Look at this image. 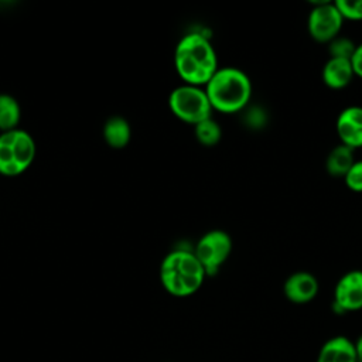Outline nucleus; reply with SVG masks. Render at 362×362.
<instances>
[{"mask_svg":"<svg viewBox=\"0 0 362 362\" xmlns=\"http://www.w3.org/2000/svg\"><path fill=\"white\" fill-rule=\"evenodd\" d=\"M175 69L185 85L205 86L218 71V58L211 41L199 33L184 35L174 54Z\"/></svg>","mask_w":362,"mask_h":362,"instance_id":"f257e3e1","label":"nucleus"},{"mask_svg":"<svg viewBox=\"0 0 362 362\" xmlns=\"http://www.w3.org/2000/svg\"><path fill=\"white\" fill-rule=\"evenodd\" d=\"M206 273L194 252L178 249L168 253L160 266L163 287L175 297H188L197 293Z\"/></svg>","mask_w":362,"mask_h":362,"instance_id":"f03ea898","label":"nucleus"},{"mask_svg":"<svg viewBox=\"0 0 362 362\" xmlns=\"http://www.w3.org/2000/svg\"><path fill=\"white\" fill-rule=\"evenodd\" d=\"M205 92L212 109L222 113H236L249 103L252 82L242 69L223 66L218 68L205 85Z\"/></svg>","mask_w":362,"mask_h":362,"instance_id":"7ed1b4c3","label":"nucleus"},{"mask_svg":"<svg viewBox=\"0 0 362 362\" xmlns=\"http://www.w3.org/2000/svg\"><path fill=\"white\" fill-rule=\"evenodd\" d=\"M35 141L23 129H14L0 134V174L16 177L33 164Z\"/></svg>","mask_w":362,"mask_h":362,"instance_id":"20e7f679","label":"nucleus"},{"mask_svg":"<svg viewBox=\"0 0 362 362\" xmlns=\"http://www.w3.org/2000/svg\"><path fill=\"white\" fill-rule=\"evenodd\" d=\"M168 106L174 116L194 126L212 117L211 113L214 110L205 89L192 85H181L175 88L170 93Z\"/></svg>","mask_w":362,"mask_h":362,"instance_id":"39448f33","label":"nucleus"},{"mask_svg":"<svg viewBox=\"0 0 362 362\" xmlns=\"http://www.w3.org/2000/svg\"><path fill=\"white\" fill-rule=\"evenodd\" d=\"M230 252L232 239L229 233L221 229H214L202 235L194 250L206 276H215L230 256Z\"/></svg>","mask_w":362,"mask_h":362,"instance_id":"423d86ee","label":"nucleus"},{"mask_svg":"<svg viewBox=\"0 0 362 362\" xmlns=\"http://www.w3.org/2000/svg\"><path fill=\"white\" fill-rule=\"evenodd\" d=\"M344 21L335 3L324 0L314 3L307 18V30L314 41L328 44L339 35Z\"/></svg>","mask_w":362,"mask_h":362,"instance_id":"0eeeda50","label":"nucleus"},{"mask_svg":"<svg viewBox=\"0 0 362 362\" xmlns=\"http://www.w3.org/2000/svg\"><path fill=\"white\" fill-rule=\"evenodd\" d=\"M334 305L341 313L362 308V270H349L339 277L334 288Z\"/></svg>","mask_w":362,"mask_h":362,"instance_id":"6e6552de","label":"nucleus"},{"mask_svg":"<svg viewBox=\"0 0 362 362\" xmlns=\"http://www.w3.org/2000/svg\"><path fill=\"white\" fill-rule=\"evenodd\" d=\"M320 290V283L317 277L310 272H294L290 274L284 284L283 293L286 298L294 304H305L313 301Z\"/></svg>","mask_w":362,"mask_h":362,"instance_id":"1a4fd4ad","label":"nucleus"},{"mask_svg":"<svg viewBox=\"0 0 362 362\" xmlns=\"http://www.w3.org/2000/svg\"><path fill=\"white\" fill-rule=\"evenodd\" d=\"M341 144L356 150L362 147V106H348L341 110L335 123Z\"/></svg>","mask_w":362,"mask_h":362,"instance_id":"9d476101","label":"nucleus"},{"mask_svg":"<svg viewBox=\"0 0 362 362\" xmlns=\"http://www.w3.org/2000/svg\"><path fill=\"white\" fill-rule=\"evenodd\" d=\"M322 82L331 89H344L355 78L351 59L328 58L322 66Z\"/></svg>","mask_w":362,"mask_h":362,"instance_id":"9b49d317","label":"nucleus"},{"mask_svg":"<svg viewBox=\"0 0 362 362\" xmlns=\"http://www.w3.org/2000/svg\"><path fill=\"white\" fill-rule=\"evenodd\" d=\"M317 362H356L355 342L342 335L328 339L321 346Z\"/></svg>","mask_w":362,"mask_h":362,"instance_id":"f8f14e48","label":"nucleus"},{"mask_svg":"<svg viewBox=\"0 0 362 362\" xmlns=\"http://www.w3.org/2000/svg\"><path fill=\"white\" fill-rule=\"evenodd\" d=\"M355 161V150L339 143L328 153L325 158V170L332 177L344 178Z\"/></svg>","mask_w":362,"mask_h":362,"instance_id":"ddd939ff","label":"nucleus"},{"mask_svg":"<svg viewBox=\"0 0 362 362\" xmlns=\"http://www.w3.org/2000/svg\"><path fill=\"white\" fill-rule=\"evenodd\" d=\"M132 129L129 122L122 116H113L103 124V139L113 148H123L129 144Z\"/></svg>","mask_w":362,"mask_h":362,"instance_id":"4468645a","label":"nucleus"},{"mask_svg":"<svg viewBox=\"0 0 362 362\" xmlns=\"http://www.w3.org/2000/svg\"><path fill=\"white\" fill-rule=\"evenodd\" d=\"M21 109L16 98L7 93H0V130L10 132L18 129Z\"/></svg>","mask_w":362,"mask_h":362,"instance_id":"2eb2a0df","label":"nucleus"},{"mask_svg":"<svg viewBox=\"0 0 362 362\" xmlns=\"http://www.w3.org/2000/svg\"><path fill=\"white\" fill-rule=\"evenodd\" d=\"M194 132H195L197 140L206 147H212L218 144L222 137V129L218 124V122L214 120L212 117L195 124Z\"/></svg>","mask_w":362,"mask_h":362,"instance_id":"dca6fc26","label":"nucleus"},{"mask_svg":"<svg viewBox=\"0 0 362 362\" xmlns=\"http://www.w3.org/2000/svg\"><path fill=\"white\" fill-rule=\"evenodd\" d=\"M356 44L345 37H337L331 42H328V52L329 58H345L351 59L355 52Z\"/></svg>","mask_w":362,"mask_h":362,"instance_id":"f3484780","label":"nucleus"},{"mask_svg":"<svg viewBox=\"0 0 362 362\" xmlns=\"http://www.w3.org/2000/svg\"><path fill=\"white\" fill-rule=\"evenodd\" d=\"M334 3L344 20H362V0H335Z\"/></svg>","mask_w":362,"mask_h":362,"instance_id":"a211bd4d","label":"nucleus"},{"mask_svg":"<svg viewBox=\"0 0 362 362\" xmlns=\"http://www.w3.org/2000/svg\"><path fill=\"white\" fill-rule=\"evenodd\" d=\"M345 185L355 192H362V160H356L344 177Z\"/></svg>","mask_w":362,"mask_h":362,"instance_id":"6ab92c4d","label":"nucleus"},{"mask_svg":"<svg viewBox=\"0 0 362 362\" xmlns=\"http://www.w3.org/2000/svg\"><path fill=\"white\" fill-rule=\"evenodd\" d=\"M351 64H352L355 76L362 78V42L356 44L355 52H354V55L351 58Z\"/></svg>","mask_w":362,"mask_h":362,"instance_id":"aec40b11","label":"nucleus"},{"mask_svg":"<svg viewBox=\"0 0 362 362\" xmlns=\"http://www.w3.org/2000/svg\"><path fill=\"white\" fill-rule=\"evenodd\" d=\"M355 352H356V362H362V335L355 342Z\"/></svg>","mask_w":362,"mask_h":362,"instance_id":"412c9836","label":"nucleus"}]
</instances>
